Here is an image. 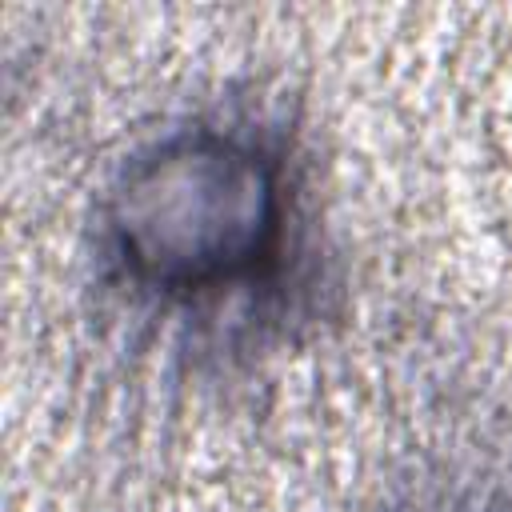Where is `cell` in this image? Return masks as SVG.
I'll list each match as a JSON object with an SVG mask.
<instances>
[{"label": "cell", "instance_id": "1", "mask_svg": "<svg viewBox=\"0 0 512 512\" xmlns=\"http://www.w3.org/2000/svg\"><path fill=\"white\" fill-rule=\"evenodd\" d=\"M112 236L132 276L168 296L248 280L280 252V164L212 128L180 132L124 168Z\"/></svg>", "mask_w": 512, "mask_h": 512}]
</instances>
